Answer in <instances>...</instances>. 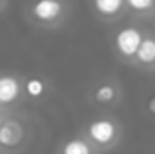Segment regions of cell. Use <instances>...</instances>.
Here are the masks:
<instances>
[{
  "mask_svg": "<svg viewBox=\"0 0 155 154\" xmlns=\"http://www.w3.org/2000/svg\"><path fill=\"white\" fill-rule=\"evenodd\" d=\"M153 18H155V7H153Z\"/></svg>",
  "mask_w": 155,
  "mask_h": 154,
  "instance_id": "14",
  "label": "cell"
},
{
  "mask_svg": "<svg viewBox=\"0 0 155 154\" xmlns=\"http://www.w3.org/2000/svg\"><path fill=\"white\" fill-rule=\"evenodd\" d=\"M24 140V129L15 120H4L0 127V147L4 149H16Z\"/></svg>",
  "mask_w": 155,
  "mask_h": 154,
  "instance_id": "4",
  "label": "cell"
},
{
  "mask_svg": "<svg viewBox=\"0 0 155 154\" xmlns=\"http://www.w3.org/2000/svg\"><path fill=\"white\" fill-rule=\"evenodd\" d=\"M135 60L141 64V65H155V38L153 37H146L143 38L141 45H139V51L135 54Z\"/></svg>",
  "mask_w": 155,
  "mask_h": 154,
  "instance_id": "6",
  "label": "cell"
},
{
  "mask_svg": "<svg viewBox=\"0 0 155 154\" xmlns=\"http://www.w3.org/2000/svg\"><path fill=\"white\" fill-rule=\"evenodd\" d=\"M124 2L135 13H146L155 7V0H124Z\"/></svg>",
  "mask_w": 155,
  "mask_h": 154,
  "instance_id": "11",
  "label": "cell"
},
{
  "mask_svg": "<svg viewBox=\"0 0 155 154\" xmlns=\"http://www.w3.org/2000/svg\"><path fill=\"white\" fill-rule=\"evenodd\" d=\"M116 94H117V91L112 83H103V85H99L94 91V98L99 103H110V102H114L116 100Z\"/></svg>",
  "mask_w": 155,
  "mask_h": 154,
  "instance_id": "9",
  "label": "cell"
},
{
  "mask_svg": "<svg viewBox=\"0 0 155 154\" xmlns=\"http://www.w3.org/2000/svg\"><path fill=\"white\" fill-rule=\"evenodd\" d=\"M143 33L141 29L134 27V26H126V27H121L114 37V45H116V51L124 56V58H135L137 51H139V45L143 42Z\"/></svg>",
  "mask_w": 155,
  "mask_h": 154,
  "instance_id": "2",
  "label": "cell"
},
{
  "mask_svg": "<svg viewBox=\"0 0 155 154\" xmlns=\"http://www.w3.org/2000/svg\"><path fill=\"white\" fill-rule=\"evenodd\" d=\"M87 136L92 143L99 147H108L117 140L119 129H117V123L110 118H96L88 123Z\"/></svg>",
  "mask_w": 155,
  "mask_h": 154,
  "instance_id": "1",
  "label": "cell"
},
{
  "mask_svg": "<svg viewBox=\"0 0 155 154\" xmlns=\"http://www.w3.org/2000/svg\"><path fill=\"white\" fill-rule=\"evenodd\" d=\"M2 2H4V0H0V5H2Z\"/></svg>",
  "mask_w": 155,
  "mask_h": 154,
  "instance_id": "15",
  "label": "cell"
},
{
  "mask_svg": "<svg viewBox=\"0 0 155 154\" xmlns=\"http://www.w3.org/2000/svg\"><path fill=\"white\" fill-rule=\"evenodd\" d=\"M65 13V4L61 0H36L31 5V16L41 24H54Z\"/></svg>",
  "mask_w": 155,
  "mask_h": 154,
  "instance_id": "3",
  "label": "cell"
},
{
  "mask_svg": "<svg viewBox=\"0 0 155 154\" xmlns=\"http://www.w3.org/2000/svg\"><path fill=\"white\" fill-rule=\"evenodd\" d=\"M25 93L31 96V98H40L43 93H45V83L43 80L40 78H29L25 82Z\"/></svg>",
  "mask_w": 155,
  "mask_h": 154,
  "instance_id": "10",
  "label": "cell"
},
{
  "mask_svg": "<svg viewBox=\"0 0 155 154\" xmlns=\"http://www.w3.org/2000/svg\"><path fill=\"white\" fill-rule=\"evenodd\" d=\"M61 154H94V151H92V147L87 140L74 138V140H69V142L63 143Z\"/></svg>",
  "mask_w": 155,
  "mask_h": 154,
  "instance_id": "8",
  "label": "cell"
},
{
  "mask_svg": "<svg viewBox=\"0 0 155 154\" xmlns=\"http://www.w3.org/2000/svg\"><path fill=\"white\" fill-rule=\"evenodd\" d=\"M148 111H150L152 114H155V96L150 100V102H148Z\"/></svg>",
  "mask_w": 155,
  "mask_h": 154,
  "instance_id": "12",
  "label": "cell"
},
{
  "mask_svg": "<svg viewBox=\"0 0 155 154\" xmlns=\"http://www.w3.org/2000/svg\"><path fill=\"white\" fill-rule=\"evenodd\" d=\"M124 0H94V9L105 16V18H112V16H117L123 7H124Z\"/></svg>",
  "mask_w": 155,
  "mask_h": 154,
  "instance_id": "7",
  "label": "cell"
},
{
  "mask_svg": "<svg viewBox=\"0 0 155 154\" xmlns=\"http://www.w3.org/2000/svg\"><path fill=\"white\" fill-rule=\"evenodd\" d=\"M20 80L13 75L0 76V105H11L20 98Z\"/></svg>",
  "mask_w": 155,
  "mask_h": 154,
  "instance_id": "5",
  "label": "cell"
},
{
  "mask_svg": "<svg viewBox=\"0 0 155 154\" xmlns=\"http://www.w3.org/2000/svg\"><path fill=\"white\" fill-rule=\"evenodd\" d=\"M2 123H4V118H2V114H0V127H2Z\"/></svg>",
  "mask_w": 155,
  "mask_h": 154,
  "instance_id": "13",
  "label": "cell"
}]
</instances>
